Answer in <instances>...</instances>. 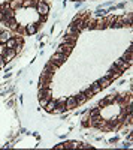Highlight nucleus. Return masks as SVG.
Instances as JSON below:
<instances>
[{
	"mask_svg": "<svg viewBox=\"0 0 133 150\" xmlns=\"http://www.w3.org/2000/svg\"><path fill=\"white\" fill-rule=\"evenodd\" d=\"M123 72H124V71H121V69H120V68H118V66L114 63V65L111 66L109 72L106 74V77H108V78H109V80L112 81V80H117L118 77H121V75H123Z\"/></svg>",
	"mask_w": 133,
	"mask_h": 150,
	"instance_id": "nucleus-1",
	"label": "nucleus"
},
{
	"mask_svg": "<svg viewBox=\"0 0 133 150\" xmlns=\"http://www.w3.org/2000/svg\"><path fill=\"white\" fill-rule=\"evenodd\" d=\"M74 48H75V45L63 44V42H62V45H58V47H57V53H62V54H64V56L69 57V54L72 53V50H74Z\"/></svg>",
	"mask_w": 133,
	"mask_h": 150,
	"instance_id": "nucleus-2",
	"label": "nucleus"
},
{
	"mask_svg": "<svg viewBox=\"0 0 133 150\" xmlns=\"http://www.w3.org/2000/svg\"><path fill=\"white\" fill-rule=\"evenodd\" d=\"M36 12H38L39 15H48V12H50V6H48V3H43V2H39V0H38Z\"/></svg>",
	"mask_w": 133,
	"mask_h": 150,
	"instance_id": "nucleus-3",
	"label": "nucleus"
},
{
	"mask_svg": "<svg viewBox=\"0 0 133 150\" xmlns=\"http://www.w3.org/2000/svg\"><path fill=\"white\" fill-rule=\"evenodd\" d=\"M78 102H76V98L75 96H69L66 98V110H75L78 108Z\"/></svg>",
	"mask_w": 133,
	"mask_h": 150,
	"instance_id": "nucleus-4",
	"label": "nucleus"
},
{
	"mask_svg": "<svg viewBox=\"0 0 133 150\" xmlns=\"http://www.w3.org/2000/svg\"><path fill=\"white\" fill-rule=\"evenodd\" d=\"M15 56H17V51H15L14 48H6V50H5V53H3V59H5V62H10Z\"/></svg>",
	"mask_w": 133,
	"mask_h": 150,
	"instance_id": "nucleus-5",
	"label": "nucleus"
},
{
	"mask_svg": "<svg viewBox=\"0 0 133 150\" xmlns=\"http://www.w3.org/2000/svg\"><path fill=\"white\" fill-rule=\"evenodd\" d=\"M114 63H115L120 69H121V71H126V69H129V68H130V65L127 63L126 60H123V59H118V60H115Z\"/></svg>",
	"mask_w": 133,
	"mask_h": 150,
	"instance_id": "nucleus-6",
	"label": "nucleus"
},
{
	"mask_svg": "<svg viewBox=\"0 0 133 150\" xmlns=\"http://www.w3.org/2000/svg\"><path fill=\"white\" fill-rule=\"evenodd\" d=\"M39 99L41 98H46V96H52V92L50 87H45V89H39V93H38Z\"/></svg>",
	"mask_w": 133,
	"mask_h": 150,
	"instance_id": "nucleus-7",
	"label": "nucleus"
},
{
	"mask_svg": "<svg viewBox=\"0 0 133 150\" xmlns=\"http://www.w3.org/2000/svg\"><path fill=\"white\" fill-rule=\"evenodd\" d=\"M38 29H39L38 24H27L26 26V33L27 35H34L36 32H38Z\"/></svg>",
	"mask_w": 133,
	"mask_h": 150,
	"instance_id": "nucleus-8",
	"label": "nucleus"
},
{
	"mask_svg": "<svg viewBox=\"0 0 133 150\" xmlns=\"http://www.w3.org/2000/svg\"><path fill=\"white\" fill-rule=\"evenodd\" d=\"M9 8L12 11H17L18 8H22V0H10V2H9Z\"/></svg>",
	"mask_w": 133,
	"mask_h": 150,
	"instance_id": "nucleus-9",
	"label": "nucleus"
},
{
	"mask_svg": "<svg viewBox=\"0 0 133 150\" xmlns=\"http://www.w3.org/2000/svg\"><path fill=\"white\" fill-rule=\"evenodd\" d=\"M43 108H45V111H46V112H54V110H55V98H54V99H51V101L48 102Z\"/></svg>",
	"mask_w": 133,
	"mask_h": 150,
	"instance_id": "nucleus-10",
	"label": "nucleus"
},
{
	"mask_svg": "<svg viewBox=\"0 0 133 150\" xmlns=\"http://www.w3.org/2000/svg\"><path fill=\"white\" fill-rule=\"evenodd\" d=\"M75 98H76V102H78V105H82V104H85V102L88 101V99H87V96L84 95L82 92H79V93H78Z\"/></svg>",
	"mask_w": 133,
	"mask_h": 150,
	"instance_id": "nucleus-11",
	"label": "nucleus"
},
{
	"mask_svg": "<svg viewBox=\"0 0 133 150\" xmlns=\"http://www.w3.org/2000/svg\"><path fill=\"white\" fill-rule=\"evenodd\" d=\"M6 27L15 32V29L18 27V21H17V18H12V20H9V21L6 23Z\"/></svg>",
	"mask_w": 133,
	"mask_h": 150,
	"instance_id": "nucleus-12",
	"label": "nucleus"
},
{
	"mask_svg": "<svg viewBox=\"0 0 133 150\" xmlns=\"http://www.w3.org/2000/svg\"><path fill=\"white\" fill-rule=\"evenodd\" d=\"M9 38H12L9 32H6V30L0 32V44H6V41L9 39Z\"/></svg>",
	"mask_w": 133,
	"mask_h": 150,
	"instance_id": "nucleus-13",
	"label": "nucleus"
},
{
	"mask_svg": "<svg viewBox=\"0 0 133 150\" xmlns=\"http://www.w3.org/2000/svg\"><path fill=\"white\" fill-rule=\"evenodd\" d=\"M51 83H52V81H50V80H46V78L41 77V78H39V89H45V87H50Z\"/></svg>",
	"mask_w": 133,
	"mask_h": 150,
	"instance_id": "nucleus-14",
	"label": "nucleus"
},
{
	"mask_svg": "<svg viewBox=\"0 0 133 150\" xmlns=\"http://www.w3.org/2000/svg\"><path fill=\"white\" fill-rule=\"evenodd\" d=\"M97 83L100 84V87H102V89H106V87H109V84H111V80L108 78V77H102V78H100Z\"/></svg>",
	"mask_w": 133,
	"mask_h": 150,
	"instance_id": "nucleus-15",
	"label": "nucleus"
},
{
	"mask_svg": "<svg viewBox=\"0 0 133 150\" xmlns=\"http://www.w3.org/2000/svg\"><path fill=\"white\" fill-rule=\"evenodd\" d=\"M66 32H67V35H70V36H79V33H81L75 26H72V24L67 27V30H66Z\"/></svg>",
	"mask_w": 133,
	"mask_h": 150,
	"instance_id": "nucleus-16",
	"label": "nucleus"
},
{
	"mask_svg": "<svg viewBox=\"0 0 133 150\" xmlns=\"http://www.w3.org/2000/svg\"><path fill=\"white\" fill-rule=\"evenodd\" d=\"M66 59H67V56H64V54H62V53H55V54H52V57H51V60H58V62H62V63H64Z\"/></svg>",
	"mask_w": 133,
	"mask_h": 150,
	"instance_id": "nucleus-17",
	"label": "nucleus"
},
{
	"mask_svg": "<svg viewBox=\"0 0 133 150\" xmlns=\"http://www.w3.org/2000/svg\"><path fill=\"white\" fill-rule=\"evenodd\" d=\"M108 26H106V21H105V18H99L97 21H96V29L97 30H103V29H106Z\"/></svg>",
	"mask_w": 133,
	"mask_h": 150,
	"instance_id": "nucleus-18",
	"label": "nucleus"
},
{
	"mask_svg": "<svg viewBox=\"0 0 133 150\" xmlns=\"http://www.w3.org/2000/svg\"><path fill=\"white\" fill-rule=\"evenodd\" d=\"M99 114H102V111H100V108H97V107H94L91 111H88V117H90V119L99 116Z\"/></svg>",
	"mask_w": 133,
	"mask_h": 150,
	"instance_id": "nucleus-19",
	"label": "nucleus"
},
{
	"mask_svg": "<svg viewBox=\"0 0 133 150\" xmlns=\"http://www.w3.org/2000/svg\"><path fill=\"white\" fill-rule=\"evenodd\" d=\"M90 89L93 90V93L96 95V93H99V92H102V87H100V84L96 81V83H93L91 86H90Z\"/></svg>",
	"mask_w": 133,
	"mask_h": 150,
	"instance_id": "nucleus-20",
	"label": "nucleus"
},
{
	"mask_svg": "<svg viewBox=\"0 0 133 150\" xmlns=\"http://www.w3.org/2000/svg\"><path fill=\"white\" fill-rule=\"evenodd\" d=\"M57 69H58V68H57V66H54V65L51 63V62H48V63H46V66L43 68V71H48V72H52V74H54V72H55Z\"/></svg>",
	"mask_w": 133,
	"mask_h": 150,
	"instance_id": "nucleus-21",
	"label": "nucleus"
},
{
	"mask_svg": "<svg viewBox=\"0 0 133 150\" xmlns=\"http://www.w3.org/2000/svg\"><path fill=\"white\" fill-rule=\"evenodd\" d=\"M41 77H43V78H46V80L52 81V78H54V74H52V72H48V71H42Z\"/></svg>",
	"mask_w": 133,
	"mask_h": 150,
	"instance_id": "nucleus-22",
	"label": "nucleus"
},
{
	"mask_svg": "<svg viewBox=\"0 0 133 150\" xmlns=\"http://www.w3.org/2000/svg\"><path fill=\"white\" fill-rule=\"evenodd\" d=\"M51 99H52V96H46V98H41V99H39V105H41V107L43 108V107H45V105H46L48 102L51 101Z\"/></svg>",
	"mask_w": 133,
	"mask_h": 150,
	"instance_id": "nucleus-23",
	"label": "nucleus"
},
{
	"mask_svg": "<svg viewBox=\"0 0 133 150\" xmlns=\"http://www.w3.org/2000/svg\"><path fill=\"white\" fill-rule=\"evenodd\" d=\"M6 48H14L15 45H17V42H15V39H14V38H9V39L6 41Z\"/></svg>",
	"mask_w": 133,
	"mask_h": 150,
	"instance_id": "nucleus-24",
	"label": "nucleus"
},
{
	"mask_svg": "<svg viewBox=\"0 0 133 150\" xmlns=\"http://www.w3.org/2000/svg\"><path fill=\"white\" fill-rule=\"evenodd\" d=\"M105 102H106L108 105L114 104V102H115V95H108V96L105 98Z\"/></svg>",
	"mask_w": 133,
	"mask_h": 150,
	"instance_id": "nucleus-25",
	"label": "nucleus"
},
{
	"mask_svg": "<svg viewBox=\"0 0 133 150\" xmlns=\"http://www.w3.org/2000/svg\"><path fill=\"white\" fill-rule=\"evenodd\" d=\"M121 59H123V60H126V62H127V63H129V65H132V53H130V51H127V53H124Z\"/></svg>",
	"mask_w": 133,
	"mask_h": 150,
	"instance_id": "nucleus-26",
	"label": "nucleus"
},
{
	"mask_svg": "<svg viewBox=\"0 0 133 150\" xmlns=\"http://www.w3.org/2000/svg\"><path fill=\"white\" fill-rule=\"evenodd\" d=\"M76 147H79V143H76V141H70V143L64 144V149H76Z\"/></svg>",
	"mask_w": 133,
	"mask_h": 150,
	"instance_id": "nucleus-27",
	"label": "nucleus"
},
{
	"mask_svg": "<svg viewBox=\"0 0 133 150\" xmlns=\"http://www.w3.org/2000/svg\"><path fill=\"white\" fill-rule=\"evenodd\" d=\"M81 123H82V126H84V128H88V126H90V119H88V112H87V116H84V119L81 120Z\"/></svg>",
	"mask_w": 133,
	"mask_h": 150,
	"instance_id": "nucleus-28",
	"label": "nucleus"
},
{
	"mask_svg": "<svg viewBox=\"0 0 133 150\" xmlns=\"http://www.w3.org/2000/svg\"><path fill=\"white\" fill-rule=\"evenodd\" d=\"M82 93H84V95H85V96H87V99H90V98H93V95H94V93H93V90L90 89V87H88V89H85V90H84Z\"/></svg>",
	"mask_w": 133,
	"mask_h": 150,
	"instance_id": "nucleus-29",
	"label": "nucleus"
},
{
	"mask_svg": "<svg viewBox=\"0 0 133 150\" xmlns=\"http://www.w3.org/2000/svg\"><path fill=\"white\" fill-rule=\"evenodd\" d=\"M9 9H10V8H9V2L0 5V12H5V11H9Z\"/></svg>",
	"mask_w": 133,
	"mask_h": 150,
	"instance_id": "nucleus-30",
	"label": "nucleus"
},
{
	"mask_svg": "<svg viewBox=\"0 0 133 150\" xmlns=\"http://www.w3.org/2000/svg\"><path fill=\"white\" fill-rule=\"evenodd\" d=\"M46 20H48V15H39V21L36 23V24H38V26H41V24H43Z\"/></svg>",
	"mask_w": 133,
	"mask_h": 150,
	"instance_id": "nucleus-31",
	"label": "nucleus"
},
{
	"mask_svg": "<svg viewBox=\"0 0 133 150\" xmlns=\"http://www.w3.org/2000/svg\"><path fill=\"white\" fill-rule=\"evenodd\" d=\"M14 39H15V42H17V44H24V38H22L21 35H17V36L14 38Z\"/></svg>",
	"mask_w": 133,
	"mask_h": 150,
	"instance_id": "nucleus-32",
	"label": "nucleus"
},
{
	"mask_svg": "<svg viewBox=\"0 0 133 150\" xmlns=\"http://www.w3.org/2000/svg\"><path fill=\"white\" fill-rule=\"evenodd\" d=\"M5 65H6V62H5L3 56H0V69H2V68H5Z\"/></svg>",
	"mask_w": 133,
	"mask_h": 150,
	"instance_id": "nucleus-33",
	"label": "nucleus"
},
{
	"mask_svg": "<svg viewBox=\"0 0 133 150\" xmlns=\"http://www.w3.org/2000/svg\"><path fill=\"white\" fill-rule=\"evenodd\" d=\"M5 50H6V45H5V44H0V56H3Z\"/></svg>",
	"mask_w": 133,
	"mask_h": 150,
	"instance_id": "nucleus-34",
	"label": "nucleus"
},
{
	"mask_svg": "<svg viewBox=\"0 0 133 150\" xmlns=\"http://www.w3.org/2000/svg\"><path fill=\"white\" fill-rule=\"evenodd\" d=\"M97 14H99V15H105L106 11H105V9H97Z\"/></svg>",
	"mask_w": 133,
	"mask_h": 150,
	"instance_id": "nucleus-35",
	"label": "nucleus"
},
{
	"mask_svg": "<svg viewBox=\"0 0 133 150\" xmlns=\"http://www.w3.org/2000/svg\"><path fill=\"white\" fill-rule=\"evenodd\" d=\"M99 107H108V104L105 102V99H103V101H100V102H99Z\"/></svg>",
	"mask_w": 133,
	"mask_h": 150,
	"instance_id": "nucleus-36",
	"label": "nucleus"
},
{
	"mask_svg": "<svg viewBox=\"0 0 133 150\" xmlns=\"http://www.w3.org/2000/svg\"><path fill=\"white\" fill-rule=\"evenodd\" d=\"M54 149H64V144H57L54 146Z\"/></svg>",
	"mask_w": 133,
	"mask_h": 150,
	"instance_id": "nucleus-37",
	"label": "nucleus"
},
{
	"mask_svg": "<svg viewBox=\"0 0 133 150\" xmlns=\"http://www.w3.org/2000/svg\"><path fill=\"white\" fill-rule=\"evenodd\" d=\"M74 2H75V0H74Z\"/></svg>",
	"mask_w": 133,
	"mask_h": 150,
	"instance_id": "nucleus-38",
	"label": "nucleus"
}]
</instances>
